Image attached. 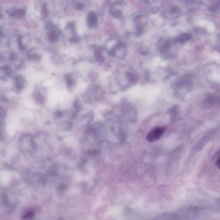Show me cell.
I'll list each match as a JSON object with an SVG mask.
<instances>
[{
  "label": "cell",
  "mask_w": 220,
  "mask_h": 220,
  "mask_svg": "<svg viewBox=\"0 0 220 220\" xmlns=\"http://www.w3.org/2000/svg\"><path fill=\"white\" fill-rule=\"evenodd\" d=\"M123 4L122 2H116L112 3L109 8L110 16L115 19H120L123 14Z\"/></svg>",
  "instance_id": "obj_1"
},
{
  "label": "cell",
  "mask_w": 220,
  "mask_h": 220,
  "mask_svg": "<svg viewBox=\"0 0 220 220\" xmlns=\"http://www.w3.org/2000/svg\"><path fill=\"white\" fill-rule=\"evenodd\" d=\"M166 128L165 127H158L151 130L147 136V140L149 142H154L158 140L163 136Z\"/></svg>",
  "instance_id": "obj_2"
},
{
  "label": "cell",
  "mask_w": 220,
  "mask_h": 220,
  "mask_svg": "<svg viewBox=\"0 0 220 220\" xmlns=\"http://www.w3.org/2000/svg\"><path fill=\"white\" fill-rule=\"evenodd\" d=\"M48 36L49 41L51 43H54L59 39L60 32L58 29L52 24L49 23L47 25Z\"/></svg>",
  "instance_id": "obj_3"
},
{
  "label": "cell",
  "mask_w": 220,
  "mask_h": 220,
  "mask_svg": "<svg viewBox=\"0 0 220 220\" xmlns=\"http://www.w3.org/2000/svg\"><path fill=\"white\" fill-rule=\"evenodd\" d=\"M99 22V16L97 13L91 11L88 13L87 17V23L90 28H94L97 26Z\"/></svg>",
  "instance_id": "obj_4"
},
{
  "label": "cell",
  "mask_w": 220,
  "mask_h": 220,
  "mask_svg": "<svg viewBox=\"0 0 220 220\" xmlns=\"http://www.w3.org/2000/svg\"><path fill=\"white\" fill-rule=\"evenodd\" d=\"M180 13L179 8L175 6L171 5L166 9L165 15L168 18L174 19L178 16Z\"/></svg>",
  "instance_id": "obj_5"
},
{
  "label": "cell",
  "mask_w": 220,
  "mask_h": 220,
  "mask_svg": "<svg viewBox=\"0 0 220 220\" xmlns=\"http://www.w3.org/2000/svg\"><path fill=\"white\" fill-rule=\"evenodd\" d=\"M102 49L100 48H96L94 49V55L96 60L99 63H102L104 61V58L102 56Z\"/></svg>",
  "instance_id": "obj_6"
},
{
  "label": "cell",
  "mask_w": 220,
  "mask_h": 220,
  "mask_svg": "<svg viewBox=\"0 0 220 220\" xmlns=\"http://www.w3.org/2000/svg\"><path fill=\"white\" fill-rule=\"evenodd\" d=\"M191 38V35L190 34L183 33L181 34L176 37V41L180 43H184Z\"/></svg>",
  "instance_id": "obj_7"
},
{
  "label": "cell",
  "mask_w": 220,
  "mask_h": 220,
  "mask_svg": "<svg viewBox=\"0 0 220 220\" xmlns=\"http://www.w3.org/2000/svg\"><path fill=\"white\" fill-rule=\"evenodd\" d=\"M25 14V12L24 10L21 9L13 10L10 13V16L12 17L16 18H20L23 17Z\"/></svg>",
  "instance_id": "obj_8"
},
{
  "label": "cell",
  "mask_w": 220,
  "mask_h": 220,
  "mask_svg": "<svg viewBox=\"0 0 220 220\" xmlns=\"http://www.w3.org/2000/svg\"><path fill=\"white\" fill-rule=\"evenodd\" d=\"M66 82L67 84L69 86H71L74 84L73 78L70 75H67V77H66Z\"/></svg>",
  "instance_id": "obj_9"
},
{
  "label": "cell",
  "mask_w": 220,
  "mask_h": 220,
  "mask_svg": "<svg viewBox=\"0 0 220 220\" xmlns=\"http://www.w3.org/2000/svg\"><path fill=\"white\" fill-rule=\"evenodd\" d=\"M85 5L84 3L82 2H78L76 5V9L78 10H82L84 9Z\"/></svg>",
  "instance_id": "obj_10"
},
{
  "label": "cell",
  "mask_w": 220,
  "mask_h": 220,
  "mask_svg": "<svg viewBox=\"0 0 220 220\" xmlns=\"http://www.w3.org/2000/svg\"><path fill=\"white\" fill-rule=\"evenodd\" d=\"M215 164L217 166V167L219 169L220 168V156H218V157L217 158L215 162Z\"/></svg>",
  "instance_id": "obj_11"
},
{
  "label": "cell",
  "mask_w": 220,
  "mask_h": 220,
  "mask_svg": "<svg viewBox=\"0 0 220 220\" xmlns=\"http://www.w3.org/2000/svg\"><path fill=\"white\" fill-rule=\"evenodd\" d=\"M55 114H56V116L58 117H61V116H62V115H63V113H62V112L61 111H56V113Z\"/></svg>",
  "instance_id": "obj_12"
},
{
  "label": "cell",
  "mask_w": 220,
  "mask_h": 220,
  "mask_svg": "<svg viewBox=\"0 0 220 220\" xmlns=\"http://www.w3.org/2000/svg\"><path fill=\"white\" fill-rule=\"evenodd\" d=\"M142 1L147 3H150L152 2L153 0H142Z\"/></svg>",
  "instance_id": "obj_13"
}]
</instances>
